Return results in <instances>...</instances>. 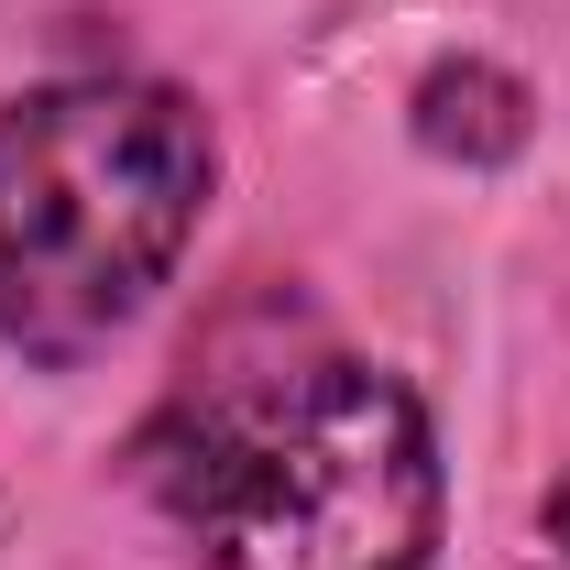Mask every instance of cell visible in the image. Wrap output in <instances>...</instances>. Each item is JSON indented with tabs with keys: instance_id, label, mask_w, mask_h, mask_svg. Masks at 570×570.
I'll return each mask as SVG.
<instances>
[{
	"instance_id": "1",
	"label": "cell",
	"mask_w": 570,
	"mask_h": 570,
	"mask_svg": "<svg viewBox=\"0 0 570 570\" xmlns=\"http://www.w3.org/2000/svg\"><path fill=\"white\" fill-rule=\"evenodd\" d=\"M154 494L219 570H428L439 439L373 362L264 352L165 406Z\"/></svg>"
},
{
	"instance_id": "2",
	"label": "cell",
	"mask_w": 570,
	"mask_h": 570,
	"mask_svg": "<svg viewBox=\"0 0 570 570\" xmlns=\"http://www.w3.org/2000/svg\"><path fill=\"white\" fill-rule=\"evenodd\" d=\"M209 209V121L154 77H56L0 110V341L88 362Z\"/></svg>"
},
{
	"instance_id": "3",
	"label": "cell",
	"mask_w": 570,
	"mask_h": 570,
	"mask_svg": "<svg viewBox=\"0 0 570 570\" xmlns=\"http://www.w3.org/2000/svg\"><path fill=\"white\" fill-rule=\"evenodd\" d=\"M417 142L461 154V165H494V154L527 142V88H515L504 67H483V56L428 67V88H417Z\"/></svg>"
},
{
	"instance_id": "4",
	"label": "cell",
	"mask_w": 570,
	"mask_h": 570,
	"mask_svg": "<svg viewBox=\"0 0 570 570\" xmlns=\"http://www.w3.org/2000/svg\"><path fill=\"white\" fill-rule=\"evenodd\" d=\"M549 538L570 549V472H560V494H549Z\"/></svg>"
}]
</instances>
